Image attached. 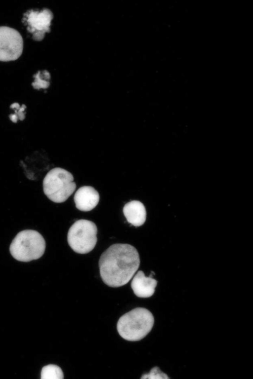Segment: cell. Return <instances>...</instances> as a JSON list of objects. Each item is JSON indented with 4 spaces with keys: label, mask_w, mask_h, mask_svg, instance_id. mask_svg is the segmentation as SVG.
<instances>
[{
    "label": "cell",
    "mask_w": 253,
    "mask_h": 379,
    "mask_svg": "<svg viewBox=\"0 0 253 379\" xmlns=\"http://www.w3.org/2000/svg\"><path fill=\"white\" fill-rule=\"evenodd\" d=\"M139 265V254L135 247L128 244H115L100 258V274L106 285L119 287L129 281Z\"/></svg>",
    "instance_id": "obj_1"
},
{
    "label": "cell",
    "mask_w": 253,
    "mask_h": 379,
    "mask_svg": "<svg viewBox=\"0 0 253 379\" xmlns=\"http://www.w3.org/2000/svg\"><path fill=\"white\" fill-rule=\"evenodd\" d=\"M154 323L152 313L143 307H137L122 315L119 319L117 331L123 339L138 341L152 330Z\"/></svg>",
    "instance_id": "obj_2"
},
{
    "label": "cell",
    "mask_w": 253,
    "mask_h": 379,
    "mask_svg": "<svg viewBox=\"0 0 253 379\" xmlns=\"http://www.w3.org/2000/svg\"><path fill=\"white\" fill-rule=\"evenodd\" d=\"M45 247V241L40 232L33 229H25L19 232L13 238L9 252L15 260L29 262L40 258L44 253Z\"/></svg>",
    "instance_id": "obj_3"
},
{
    "label": "cell",
    "mask_w": 253,
    "mask_h": 379,
    "mask_svg": "<svg viewBox=\"0 0 253 379\" xmlns=\"http://www.w3.org/2000/svg\"><path fill=\"white\" fill-rule=\"evenodd\" d=\"M42 185L45 195L55 203L65 201L76 188L72 174L59 167L53 168L46 174Z\"/></svg>",
    "instance_id": "obj_4"
},
{
    "label": "cell",
    "mask_w": 253,
    "mask_h": 379,
    "mask_svg": "<svg viewBox=\"0 0 253 379\" xmlns=\"http://www.w3.org/2000/svg\"><path fill=\"white\" fill-rule=\"evenodd\" d=\"M97 233V227L93 222L84 219L76 221L69 229L68 244L75 252L86 254L94 248Z\"/></svg>",
    "instance_id": "obj_5"
},
{
    "label": "cell",
    "mask_w": 253,
    "mask_h": 379,
    "mask_svg": "<svg viewBox=\"0 0 253 379\" xmlns=\"http://www.w3.org/2000/svg\"><path fill=\"white\" fill-rule=\"evenodd\" d=\"M23 49V38L17 30L6 26L0 27V61L17 59Z\"/></svg>",
    "instance_id": "obj_6"
},
{
    "label": "cell",
    "mask_w": 253,
    "mask_h": 379,
    "mask_svg": "<svg viewBox=\"0 0 253 379\" xmlns=\"http://www.w3.org/2000/svg\"><path fill=\"white\" fill-rule=\"evenodd\" d=\"M52 18V13L47 8L40 11L30 9L24 14L22 21L27 25V29L33 35V39L41 41L45 33L50 32Z\"/></svg>",
    "instance_id": "obj_7"
},
{
    "label": "cell",
    "mask_w": 253,
    "mask_h": 379,
    "mask_svg": "<svg viewBox=\"0 0 253 379\" xmlns=\"http://www.w3.org/2000/svg\"><path fill=\"white\" fill-rule=\"evenodd\" d=\"M74 200L76 208L82 211H89L94 208L99 201V194L91 186H83L76 192Z\"/></svg>",
    "instance_id": "obj_8"
},
{
    "label": "cell",
    "mask_w": 253,
    "mask_h": 379,
    "mask_svg": "<svg viewBox=\"0 0 253 379\" xmlns=\"http://www.w3.org/2000/svg\"><path fill=\"white\" fill-rule=\"evenodd\" d=\"M157 281L152 277L145 276L144 272L139 270L134 276L131 287L134 294L139 298H149L155 292Z\"/></svg>",
    "instance_id": "obj_9"
},
{
    "label": "cell",
    "mask_w": 253,
    "mask_h": 379,
    "mask_svg": "<svg viewBox=\"0 0 253 379\" xmlns=\"http://www.w3.org/2000/svg\"><path fill=\"white\" fill-rule=\"evenodd\" d=\"M123 213L127 221L135 227L142 226L146 221V209L139 201L132 200L126 203L123 207Z\"/></svg>",
    "instance_id": "obj_10"
},
{
    "label": "cell",
    "mask_w": 253,
    "mask_h": 379,
    "mask_svg": "<svg viewBox=\"0 0 253 379\" xmlns=\"http://www.w3.org/2000/svg\"><path fill=\"white\" fill-rule=\"evenodd\" d=\"M41 379H63V372L60 367L49 364L42 367L41 373Z\"/></svg>",
    "instance_id": "obj_11"
},
{
    "label": "cell",
    "mask_w": 253,
    "mask_h": 379,
    "mask_svg": "<svg viewBox=\"0 0 253 379\" xmlns=\"http://www.w3.org/2000/svg\"><path fill=\"white\" fill-rule=\"evenodd\" d=\"M35 81L32 83V86L35 89L46 88L49 85L47 80L50 78V75L46 71L42 72L39 71L38 73L34 75Z\"/></svg>",
    "instance_id": "obj_12"
},
{
    "label": "cell",
    "mask_w": 253,
    "mask_h": 379,
    "mask_svg": "<svg viewBox=\"0 0 253 379\" xmlns=\"http://www.w3.org/2000/svg\"><path fill=\"white\" fill-rule=\"evenodd\" d=\"M141 378H169L167 375L161 372L158 367L152 369L149 374L144 375Z\"/></svg>",
    "instance_id": "obj_13"
}]
</instances>
